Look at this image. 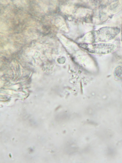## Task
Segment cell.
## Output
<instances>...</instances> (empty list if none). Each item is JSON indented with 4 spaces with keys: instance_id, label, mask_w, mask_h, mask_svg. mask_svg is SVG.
<instances>
[{
    "instance_id": "1",
    "label": "cell",
    "mask_w": 122,
    "mask_h": 163,
    "mask_svg": "<svg viewBox=\"0 0 122 163\" xmlns=\"http://www.w3.org/2000/svg\"><path fill=\"white\" fill-rule=\"evenodd\" d=\"M120 31V29L117 27H105L92 31L88 35L92 43L107 42L115 38Z\"/></svg>"
},
{
    "instance_id": "2",
    "label": "cell",
    "mask_w": 122,
    "mask_h": 163,
    "mask_svg": "<svg viewBox=\"0 0 122 163\" xmlns=\"http://www.w3.org/2000/svg\"><path fill=\"white\" fill-rule=\"evenodd\" d=\"M79 46L88 51L99 54H106L112 52L117 48L116 46L111 43H87L79 44Z\"/></svg>"
}]
</instances>
